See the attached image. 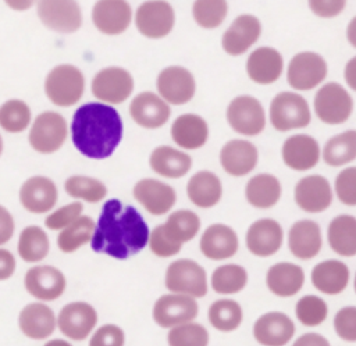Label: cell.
Returning a JSON list of instances; mask_svg holds the SVG:
<instances>
[{"label":"cell","mask_w":356,"mask_h":346,"mask_svg":"<svg viewBox=\"0 0 356 346\" xmlns=\"http://www.w3.org/2000/svg\"><path fill=\"white\" fill-rule=\"evenodd\" d=\"M346 39L356 49V15L349 21L346 26Z\"/></svg>","instance_id":"6125c7cd"},{"label":"cell","mask_w":356,"mask_h":346,"mask_svg":"<svg viewBox=\"0 0 356 346\" xmlns=\"http://www.w3.org/2000/svg\"><path fill=\"white\" fill-rule=\"evenodd\" d=\"M323 245L320 225L312 220L296 221L288 232V247L299 260L314 258Z\"/></svg>","instance_id":"4dcf8cb0"},{"label":"cell","mask_w":356,"mask_h":346,"mask_svg":"<svg viewBox=\"0 0 356 346\" xmlns=\"http://www.w3.org/2000/svg\"><path fill=\"white\" fill-rule=\"evenodd\" d=\"M197 313L199 306L195 297L182 293H167L156 300L152 317L159 327L172 328L193 321Z\"/></svg>","instance_id":"4fadbf2b"},{"label":"cell","mask_w":356,"mask_h":346,"mask_svg":"<svg viewBox=\"0 0 356 346\" xmlns=\"http://www.w3.org/2000/svg\"><path fill=\"white\" fill-rule=\"evenodd\" d=\"M168 346H207L209 332L197 322H185L170 328L167 335Z\"/></svg>","instance_id":"c3c4849f"},{"label":"cell","mask_w":356,"mask_h":346,"mask_svg":"<svg viewBox=\"0 0 356 346\" xmlns=\"http://www.w3.org/2000/svg\"><path fill=\"white\" fill-rule=\"evenodd\" d=\"M211 288L220 295L239 293L248 283V272L239 264H224L211 274Z\"/></svg>","instance_id":"ee69618b"},{"label":"cell","mask_w":356,"mask_h":346,"mask_svg":"<svg viewBox=\"0 0 356 346\" xmlns=\"http://www.w3.org/2000/svg\"><path fill=\"white\" fill-rule=\"evenodd\" d=\"M259 161L257 147L246 139L228 140L220 150V164L231 176L250 174Z\"/></svg>","instance_id":"4316f807"},{"label":"cell","mask_w":356,"mask_h":346,"mask_svg":"<svg viewBox=\"0 0 356 346\" xmlns=\"http://www.w3.org/2000/svg\"><path fill=\"white\" fill-rule=\"evenodd\" d=\"M199 247L206 258L220 261L236 254L239 239L231 226L225 224H211L203 231Z\"/></svg>","instance_id":"f1b7e54d"},{"label":"cell","mask_w":356,"mask_h":346,"mask_svg":"<svg viewBox=\"0 0 356 346\" xmlns=\"http://www.w3.org/2000/svg\"><path fill=\"white\" fill-rule=\"evenodd\" d=\"M134 78L129 71L121 67H106L96 72L92 79V94L106 104H121L134 92Z\"/></svg>","instance_id":"9c48e42d"},{"label":"cell","mask_w":356,"mask_h":346,"mask_svg":"<svg viewBox=\"0 0 356 346\" xmlns=\"http://www.w3.org/2000/svg\"><path fill=\"white\" fill-rule=\"evenodd\" d=\"M282 188L278 178L273 174H257L252 176L245 186L248 203L256 208H271L281 199Z\"/></svg>","instance_id":"d590c367"},{"label":"cell","mask_w":356,"mask_h":346,"mask_svg":"<svg viewBox=\"0 0 356 346\" xmlns=\"http://www.w3.org/2000/svg\"><path fill=\"white\" fill-rule=\"evenodd\" d=\"M295 315L305 327H318L327 320L328 306L320 296L305 295L295 306Z\"/></svg>","instance_id":"7dc6e473"},{"label":"cell","mask_w":356,"mask_h":346,"mask_svg":"<svg viewBox=\"0 0 356 346\" xmlns=\"http://www.w3.org/2000/svg\"><path fill=\"white\" fill-rule=\"evenodd\" d=\"M149 165L152 171L160 176L178 179L189 172L192 158L184 150H178L168 145H161L153 149L150 153Z\"/></svg>","instance_id":"d6a6232c"},{"label":"cell","mask_w":356,"mask_h":346,"mask_svg":"<svg viewBox=\"0 0 356 346\" xmlns=\"http://www.w3.org/2000/svg\"><path fill=\"white\" fill-rule=\"evenodd\" d=\"M298 207L306 213L317 214L325 211L332 203V189L323 175H307L298 181L293 190Z\"/></svg>","instance_id":"ffe728a7"},{"label":"cell","mask_w":356,"mask_h":346,"mask_svg":"<svg viewBox=\"0 0 356 346\" xmlns=\"http://www.w3.org/2000/svg\"><path fill=\"white\" fill-rule=\"evenodd\" d=\"M57 327L54 311L43 302L28 303L18 315V328L29 339L44 340Z\"/></svg>","instance_id":"83f0119b"},{"label":"cell","mask_w":356,"mask_h":346,"mask_svg":"<svg viewBox=\"0 0 356 346\" xmlns=\"http://www.w3.org/2000/svg\"><path fill=\"white\" fill-rule=\"evenodd\" d=\"M227 122L239 135L257 136L266 128V114L261 103L249 94L234 97L227 107Z\"/></svg>","instance_id":"ba28073f"},{"label":"cell","mask_w":356,"mask_h":346,"mask_svg":"<svg viewBox=\"0 0 356 346\" xmlns=\"http://www.w3.org/2000/svg\"><path fill=\"white\" fill-rule=\"evenodd\" d=\"M327 239L330 247L342 257L356 256V217L339 214L328 225Z\"/></svg>","instance_id":"8d00e7d4"},{"label":"cell","mask_w":356,"mask_h":346,"mask_svg":"<svg viewBox=\"0 0 356 346\" xmlns=\"http://www.w3.org/2000/svg\"><path fill=\"white\" fill-rule=\"evenodd\" d=\"M328 65L323 56L314 51L296 53L286 68V81L295 90H312L323 83Z\"/></svg>","instance_id":"8fae6325"},{"label":"cell","mask_w":356,"mask_h":346,"mask_svg":"<svg viewBox=\"0 0 356 346\" xmlns=\"http://www.w3.org/2000/svg\"><path fill=\"white\" fill-rule=\"evenodd\" d=\"M82 211L83 204L79 200L61 206L44 218V226L50 231H61L78 220L82 215Z\"/></svg>","instance_id":"681fc988"},{"label":"cell","mask_w":356,"mask_h":346,"mask_svg":"<svg viewBox=\"0 0 356 346\" xmlns=\"http://www.w3.org/2000/svg\"><path fill=\"white\" fill-rule=\"evenodd\" d=\"M25 290L39 302H53L63 296L67 279L61 270L53 265H33L24 277Z\"/></svg>","instance_id":"2e32d148"},{"label":"cell","mask_w":356,"mask_h":346,"mask_svg":"<svg viewBox=\"0 0 356 346\" xmlns=\"http://www.w3.org/2000/svg\"><path fill=\"white\" fill-rule=\"evenodd\" d=\"M68 135L65 118L56 111H43L32 122L28 142L40 154H51L63 147Z\"/></svg>","instance_id":"5b68a950"},{"label":"cell","mask_w":356,"mask_h":346,"mask_svg":"<svg viewBox=\"0 0 356 346\" xmlns=\"http://www.w3.org/2000/svg\"><path fill=\"white\" fill-rule=\"evenodd\" d=\"M134 199L152 215L167 214L177 201L174 188L154 178L139 179L132 189Z\"/></svg>","instance_id":"ac0fdd59"},{"label":"cell","mask_w":356,"mask_h":346,"mask_svg":"<svg viewBox=\"0 0 356 346\" xmlns=\"http://www.w3.org/2000/svg\"><path fill=\"white\" fill-rule=\"evenodd\" d=\"M281 157L284 164L293 171H307L314 168L321 157L318 142L305 133L289 136L281 147Z\"/></svg>","instance_id":"603a6c76"},{"label":"cell","mask_w":356,"mask_h":346,"mask_svg":"<svg viewBox=\"0 0 356 346\" xmlns=\"http://www.w3.org/2000/svg\"><path fill=\"white\" fill-rule=\"evenodd\" d=\"M135 26L149 39H161L170 35L175 24L172 6L165 0H147L135 11Z\"/></svg>","instance_id":"30bf717a"},{"label":"cell","mask_w":356,"mask_h":346,"mask_svg":"<svg viewBox=\"0 0 356 346\" xmlns=\"http://www.w3.org/2000/svg\"><path fill=\"white\" fill-rule=\"evenodd\" d=\"M292 346H331L330 342L320 333L316 332H309L300 335Z\"/></svg>","instance_id":"680465c9"},{"label":"cell","mask_w":356,"mask_h":346,"mask_svg":"<svg viewBox=\"0 0 356 346\" xmlns=\"http://www.w3.org/2000/svg\"><path fill=\"white\" fill-rule=\"evenodd\" d=\"M96 222L88 217L81 215L78 220H75L72 224L65 226L60 231L57 236V246L63 253H74L78 249H81L83 245L89 243L93 231H95Z\"/></svg>","instance_id":"60d3db41"},{"label":"cell","mask_w":356,"mask_h":346,"mask_svg":"<svg viewBox=\"0 0 356 346\" xmlns=\"http://www.w3.org/2000/svg\"><path fill=\"white\" fill-rule=\"evenodd\" d=\"M310 278L318 292L334 296L346 289L350 272L348 265L341 260H324L313 267Z\"/></svg>","instance_id":"1f68e13d"},{"label":"cell","mask_w":356,"mask_h":346,"mask_svg":"<svg viewBox=\"0 0 356 346\" xmlns=\"http://www.w3.org/2000/svg\"><path fill=\"white\" fill-rule=\"evenodd\" d=\"M36 13L40 22L53 32L72 33L82 25V11L76 0H39Z\"/></svg>","instance_id":"7c38bea8"},{"label":"cell","mask_w":356,"mask_h":346,"mask_svg":"<svg viewBox=\"0 0 356 346\" xmlns=\"http://www.w3.org/2000/svg\"><path fill=\"white\" fill-rule=\"evenodd\" d=\"M43 346H72V345L65 339H50Z\"/></svg>","instance_id":"be15d7a7"},{"label":"cell","mask_w":356,"mask_h":346,"mask_svg":"<svg viewBox=\"0 0 356 346\" xmlns=\"http://www.w3.org/2000/svg\"><path fill=\"white\" fill-rule=\"evenodd\" d=\"M129 115L139 126L145 129H157L167 124L171 108L159 94L153 92H142L129 103Z\"/></svg>","instance_id":"7402d4cb"},{"label":"cell","mask_w":356,"mask_h":346,"mask_svg":"<svg viewBox=\"0 0 356 346\" xmlns=\"http://www.w3.org/2000/svg\"><path fill=\"white\" fill-rule=\"evenodd\" d=\"M313 108L321 122L339 125L349 120L353 111V99L342 85L328 82L317 90Z\"/></svg>","instance_id":"8992f818"},{"label":"cell","mask_w":356,"mask_h":346,"mask_svg":"<svg viewBox=\"0 0 356 346\" xmlns=\"http://www.w3.org/2000/svg\"><path fill=\"white\" fill-rule=\"evenodd\" d=\"M156 88L164 101L172 106H181L193 99L196 82L189 69L181 65H168L157 75Z\"/></svg>","instance_id":"5bb4252c"},{"label":"cell","mask_w":356,"mask_h":346,"mask_svg":"<svg viewBox=\"0 0 356 346\" xmlns=\"http://www.w3.org/2000/svg\"><path fill=\"white\" fill-rule=\"evenodd\" d=\"M17 250L25 263H39L49 254V236L43 228L38 225H28L18 236Z\"/></svg>","instance_id":"ab89813d"},{"label":"cell","mask_w":356,"mask_h":346,"mask_svg":"<svg viewBox=\"0 0 356 346\" xmlns=\"http://www.w3.org/2000/svg\"><path fill=\"white\" fill-rule=\"evenodd\" d=\"M165 288L171 293H182L192 297H203L207 293L206 270L191 258L172 261L165 271Z\"/></svg>","instance_id":"52a82bcc"},{"label":"cell","mask_w":356,"mask_h":346,"mask_svg":"<svg viewBox=\"0 0 356 346\" xmlns=\"http://www.w3.org/2000/svg\"><path fill=\"white\" fill-rule=\"evenodd\" d=\"M293 335V321L281 311L264 313L253 325V336L261 346H285Z\"/></svg>","instance_id":"d4e9b609"},{"label":"cell","mask_w":356,"mask_h":346,"mask_svg":"<svg viewBox=\"0 0 356 346\" xmlns=\"http://www.w3.org/2000/svg\"><path fill=\"white\" fill-rule=\"evenodd\" d=\"M64 190L76 200L95 204L107 196V186L97 178L86 175H71L64 182Z\"/></svg>","instance_id":"7bdbcfd3"},{"label":"cell","mask_w":356,"mask_h":346,"mask_svg":"<svg viewBox=\"0 0 356 346\" xmlns=\"http://www.w3.org/2000/svg\"><path fill=\"white\" fill-rule=\"evenodd\" d=\"M17 268V261L14 254L7 250L0 247V281H7L11 278L15 272Z\"/></svg>","instance_id":"6f0895ef"},{"label":"cell","mask_w":356,"mask_h":346,"mask_svg":"<svg viewBox=\"0 0 356 346\" xmlns=\"http://www.w3.org/2000/svg\"><path fill=\"white\" fill-rule=\"evenodd\" d=\"M227 0H195L192 4V17L203 29H216L227 18Z\"/></svg>","instance_id":"bcb514c9"},{"label":"cell","mask_w":356,"mask_h":346,"mask_svg":"<svg viewBox=\"0 0 356 346\" xmlns=\"http://www.w3.org/2000/svg\"><path fill=\"white\" fill-rule=\"evenodd\" d=\"M334 190L342 204L356 206V167L343 168L335 176Z\"/></svg>","instance_id":"f907efd6"},{"label":"cell","mask_w":356,"mask_h":346,"mask_svg":"<svg viewBox=\"0 0 356 346\" xmlns=\"http://www.w3.org/2000/svg\"><path fill=\"white\" fill-rule=\"evenodd\" d=\"M260 35L261 22L257 17L252 14L238 15L222 33V50L234 57L241 56L259 40Z\"/></svg>","instance_id":"44dd1931"},{"label":"cell","mask_w":356,"mask_h":346,"mask_svg":"<svg viewBox=\"0 0 356 346\" xmlns=\"http://www.w3.org/2000/svg\"><path fill=\"white\" fill-rule=\"evenodd\" d=\"M125 332L115 324L100 325L90 336L89 346H124Z\"/></svg>","instance_id":"f5cc1de1"},{"label":"cell","mask_w":356,"mask_h":346,"mask_svg":"<svg viewBox=\"0 0 356 346\" xmlns=\"http://www.w3.org/2000/svg\"><path fill=\"white\" fill-rule=\"evenodd\" d=\"M334 329L342 340L356 342V306H346L337 311Z\"/></svg>","instance_id":"816d5d0a"},{"label":"cell","mask_w":356,"mask_h":346,"mask_svg":"<svg viewBox=\"0 0 356 346\" xmlns=\"http://www.w3.org/2000/svg\"><path fill=\"white\" fill-rule=\"evenodd\" d=\"M246 247L256 257H270L275 254L284 240V231L278 221L260 218L246 231Z\"/></svg>","instance_id":"cb8c5ba5"},{"label":"cell","mask_w":356,"mask_h":346,"mask_svg":"<svg viewBox=\"0 0 356 346\" xmlns=\"http://www.w3.org/2000/svg\"><path fill=\"white\" fill-rule=\"evenodd\" d=\"M186 195L192 204L200 208L214 207L222 196L220 178L207 170L195 172L186 183Z\"/></svg>","instance_id":"e575fe53"},{"label":"cell","mask_w":356,"mask_h":346,"mask_svg":"<svg viewBox=\"0 0 356 346\" xmlns=\"http://www.w3.org/2000/svg\"><path fill=\"white\" fill-rule=\"evenodd\" d=\"M324 163L341 167L356 160V129H349L330 138L321 151Z\"/></svg>","instance_id":"f35d334b"},{"label":"cell","mask_w":356,"mask_h":346,"mask_svg":"<svg viewBox=\"0 0 356 346\" xmlns=\"http://www.w3.org/2000/svg\"><path fill=\"white\" fill-rule=\"evenodd\" d=\"M149 249L150 252L160 257V258H167V257H172L175 254L179 253L181 246L172 243L163 232L161 225H157L156 228L152 229V232L149 233V240H147Z\"/></svg>","instance_id":"db71d44e"},{"label":"cell","mask_w":356,"mask_h":346,"mask_svg":"<svg viewBox=\"0 0 356 346\" xmlns=\"http://www.w3.org/2000/svg\"><path fill=\"white\" fill-rule=\"evenodd\" d=\"M353 288H355V292H356V274H355V279H353Z\"/></svg>","instance_id":"03108f58"},{"label":"cell","mask_w":356,"mask_h":346,"mask_svg":"<svg viewBox=\"0 0 356 346\" xmlns=\"http://www.w3.org/2000/svg\"><path fill=\"white\" fill-rule=\"evenodd\" d=\"M97 325V311L88 302L67 303L57 315V328L71 340H85Z\"/></svg>","instance_id":"9a60e30c"},{"label":"cell","mask_w":356,"mask_h":346,"mask_svg":"<svg viewBox=\"0 0 356 346\" xmlns=\"http://www.w3.org/2000/svg\"><path fill=\"white\" fill-rule=\"evenodd\" d=\"M266 283L271 293L280 297H291L300 292L305 283V272L300 265L282 261L271 265L266 274Z\"/></svg>","instance_id":"836d02e7"},{"label":"cell","mask_w":356,"mask_h":346,"mask_svg":"<svg viewBox=\"0 0 356 346\" xmlns=\"http://www.w3.org/2000/svg\"><path fill=\"white\" fill-rule=\"evenodd\" d=\"M172 142L184 150H196L206 145L209 139V125L197 114L186 113L177 117L170 129Z\"/></svg>","instance_id":"f546056e"},{"label":"cell","mask_w":356,"mask_h":346,"mask_svg":"<svg viewBox=\"0 0 356 346\" xmlns=\"http://www.w3.org/2000/svg\"><path fill=\"white\" fill-rule=\"evenodd\" d=\"M149 233L146 221L135 207L110 199L102 207L90 247L111 258L127 260L146 247Z\"/></svg>","instance_id":"6da1fadb"},{"label":"cell","mask_w":356,"mask_h":346,"mask_svg":"<svg viewBox=\"0 0 356 346\" xmlns=\"http://www.w3.org/2000/svg\"><path fill=\"white\" fill-rule=\"evenodd\" d=\"M268 117L273 128L278 132L306 128L312 121L307 100L295 92H280L270 103Z\"/></svg>","instance_id":"277c9868"},{"label":"cell","mask_w":356,"mask_h":346,"mask_svg":"<svg viewBox=\"0 0 356 346\" xmlns=\"http://www.w3.org/2000/svg\"><path fill=\"white\" fill-rule=\"evenodd\" d=\"M245 67L250 81L257 85H271L282 75L284 58L277 49L261 46L248 56Z\"/></svg>","instance_id":"484cf974"},{"label":"cell","mask_w":356,"mask_h":346,"mask_svg":"<svg viewBox=\"0 0 356 346\" xmlns=\"http://www.w3.org/2000/svg\"><path fill=\"white\" fill-rule=\"evenodd\" d=\"M164 235L175 245L192 240L200 229V218L192 210H177L171 213L164 224H160Z\"/></svg>","instance_id":"74e56055"},{"label":"cell","mask_w":356,"mask_h":346,"mask_svg":"<svg viewBox=\"0 0 356 346\" xmlns=\"http://www.w3.org/2000/svg\"><path fill=\"white\" fill-rule=\"evenodd\" d=\"M1 153H3V138L0 135V156H1Z\"/></svg>","instance_id":"e7e4bbea"},{"label":"cell","mask_w":356,"mask_h":346,"mask_svg":"<svg viewBox=\"0 0 356 346\" xmlns=\"http://www.w3.org/2000/svg\"><path fill=\"white\" fill-rule=\"evenodd\" d=\"M39 0H4V3L14 11H26Z\"/></svg>","instance_id":"94428289"},{"label":"cell","mask_w":356,"mask_h":346,"mask_svg":"<svg viewBox=\"0 0 356 346\" xmlns=\"http://www.w3.org/2000/svg\"><path fill=\"white\" fill-rule=\"evenodd\" d=\"M71 139L75 149L92 160H104L118 147L124 125L120 113L106 103H86L72 115Z\"/></svg>","instance_id":"7a4b0ae2"},{"label":"cell","mask_w":356,"mask_h":346,"mask_svg":"<svg viewBox=\"0 0 356 346\" xmlns=\"http://www.w3.org/2000/svg\"><path fill=\"white\" fill-rule=\"evenodd\" d=\"M32 121L29 106L21 99H10L0 106V128L8 133L25 131Z\"/></svg>","instance_id":"f6af8a7d"},{"label":"cell","mask_w":356,"mask_h":346,"mask_svg":"<svg viewBox=\"0 0 356 346\" xmlns=\"http://www.w3.org/2000/svg\"><path fill=\"white\" fill-rule=\"evenodd\" d=\"M209 322L221 332H232L242 324L243 311L238 302L232 299H220L209 307Z\"/></svg>","instance_id":"b9f144b4"},{"label":"cell","mask_w":356,"mask_h":346,"mask_svg":"<svg viewBox=\"0 0 356 346\" xmlns=\"http://www.w3.org/2000/svg\"><path fill=\"white\" fill-rule=\"evenodd\" d=\"M92 21L104 35H121L132 22V8L127 0H97L92 8Z\"/></svg>","instance_id":"d6986e66"},{"label":"cell","mask_w":356,"mask_h":346,"mask_svg":"<svg viewBox=\"0 0 356 346\" xmlns=\"http://www.w3.org/2000/svg\"><path fill=\"white\" fill-rule=\"evenodd\" d=\"M85 90V76L72 64L56 65L44 79V93L57 107L76 104Z\"/></svg>","instance_id":"3957f363"},{"label":"cell","mask_w":356,"mask_h":346,"mask_svg":"<svg viewBox=\"0 0 356 346\" xmlns=\"http://www.w3.org/2000/svg\"><path fill=\"white\" fill-rule=\"evenodd\" d=\"M343 78L346 85L356 92V56L352 57L346 65H345V71H343Z\"/></svg>","instance_id":"91938a15"},{"label":"cell","mask_w":356,"mask_h":346,"mask_svg":"<svg viewBox=\"0 0 356 346\" xmlns=\"http://www.w3.org/2000/svg\"><path fill=\"white\" fill-rule=\"evenodd\" d=\"M307 4L318 18H334L343 11L346 0H307Z\"/></svg>","instance_id":"11a10c76"},{"label":"cell","mask_w":356,"mask_h":346,"mask_svg":"<svg viewBox=\"0 0 356 346\" xmlns=\"http://www.w3.org/2000/svg\"><path fill=\"white\" fill-rule=\"evenodd\" d=\"M18 199L28 213L46 214L54 208L58 200V190L49 176L35 175L21 185Z\"/></svg>","instance_id":"e0dca14e"},{"label":"cell","mask_w":356,"mask_h":346,"mask_svg":"<svg viewBox=\"0 0 356 346\" xmlns=\"http://www.w3.org/2000/svg\"><path fill=\"white\" fill-rule=\"evenodd\" d=\"M15 231V222L11 213L0 204V246L11 240Z\"/></svg>","instance_id":"9f6ffc18"}]
</instances>
